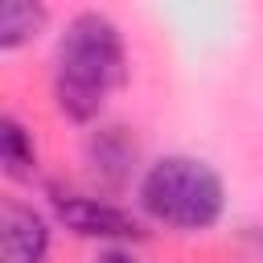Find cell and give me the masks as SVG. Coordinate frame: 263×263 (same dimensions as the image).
I'll use <instances>...</instances> for the list:
<instances>
[{
	"mask_svg": "<svg viewBox=\"0 0 263 263\" xmlns=\"http://www.w3.org/2000/svg\"><path fill=\"white\" fill-rule=\"evenodd\" d=\"M127 82V41L111 12L78 8L66 16L53 41L49 62V95L58 115L78 127L103 123L107 103Z\"/></svg>",
	"mask_w": 263,
	"mask_h": 263,
	"instance_id": "cell-1",
	"label": "cell"
},
{
	"mask_svg": "<svg viewBox=\"0 0 263 263\" xmlns=\"http://www.w3.org/2000/svg\"><path fill=\"white\" fill-rule=\"evenodd\" d=\"M136 210L177 234L214 230L226 214V177L193 152L152 156L136 181Z\"/></svg>",
	"mask_w": 263,
	"mask_h": 263,
	"instance_id": "cell-2",
	"label": "cell"
},
{
	"mask_svg": "<svg viewBox=\"0 0 263 263\" xmlns=\"http://www.w3.org/2000/svg\"><path fill=\"white\" fill-rule=\"evenodd\" d=\"M45 205H49V218L70 230L74 238H86V242H99L103 251L107 247H136L144 242L152 230H148V218L90 185H62V181H49L45 185Z\"/></svg>",
	"mask_w": 263,
	"mask_h": 263,
	"instance_id": "cell-3",
	"label": "cell"
},
{
	"mask_svg": "<svg viewBox=\"0 0 263 263\" xmlns=\"http://www.w3.org/2000/svg\"><path fill=\"white\" fill-rule=\"evenodd\" d=\"M82 164H86V177H90V189L107 193V197H119L123 189H132L144 173V160H140V144L132 136V127L123 123H95L86 127L82 136Z\"/></svg>",
	"mask_w": 263,
	"mask_h": 263,
	"instance_id": "cell-4",
	"label": "cell"
},
{
	"mask_svg": "<svg viewBox=\"0 0 263 263\" xmlns=\"http://www.w3.org/2000/svg\"><path fill=\"white\" fill-rule=\"evenodd\" d=\"M53 218L49 210L4 193L0 197V263H49L53 251Z\"/></svg>",
	"mask_w": 263,
	"mask_h": 263,
	"instance_id": "cell-5",
	"label": "cell"
},
{
	"mask_svg": "<svg viewBox=\"0 0 263 263\" xmlns=\"http://www.w3.org/2000/svg\"><path fill=\"white\" fill-rule=\"evenodd\" d=\"M0 168L8 181H33L41 168V152H37V136L29 132V123L16 111L0 115Z\"/></svg>",
	"mask_w": 263,
	"mask_h": 263,
	"instance_id": "cell-6",
	"label": "cell"
},
{
	"mask_svg": "<svg viewBox=\"0 0 263 263\" xmlns=\"http://www.w3.org/2000/svg\"><path fill=\"white\" fill-rule=\"evenodd\" d=\"M49 16L53 12L41 0H4L0 4V49L8 53V49L29 45L33 37H41L45 25H49Z\"/></svg>",
	"mask_w": 263,
	"mask_h": 263,
	"instance_id": "cell-7",
	"label": "cell"
},
{
	"mask_svg": "<svg viewBox=\"0 0 263 263\" xmlns=\"http://www.w3.org/2000/svg\"><path fill=\"white\" fill-rule=\"evenodd\" d=\"M242 247L251 251L255 263H263V226H247V230H242Z\"/></svg>",
	"mask_w": 263,
	"mask_h": 263,
	"instance_id": "cell-8",
	"label": "cell"
},
{
	"mask_svg": "<svg viewBox=\"0 0 263 263\" xmlns=\"http://www.w3.org/2000/svg\"><path fill=\"white\" fill-rule=\"evenodd\" d=\"M95 263H136V255H132V247H107V251H99Z\"/></svg>",
	"mask_w": 263,
	"mask_h": 263,
	"instance_id": "cell-9",
	"label": "cell"
}]
</instances>
